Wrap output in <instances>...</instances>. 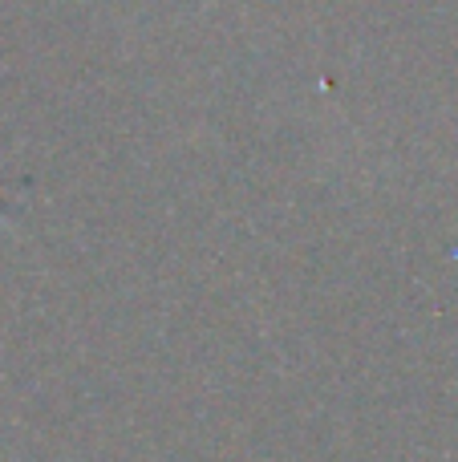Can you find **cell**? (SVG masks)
Wrapping results in <instances>:
<instances>
[{
  "label": "cell",
  "instance_id": "obj_1",
  "mask_svg": "<svg viewBox=\"0 0 458 462\" xmlns=\"http://www.w3.org/2000/svg\"><path fill=\"white\" fill-rule=\"evenodd\" d=\"M0 219H5V211H0Z\"/></svg>",
  "mask_w": 458,
  "mask_h": 462
}]
</instances>
